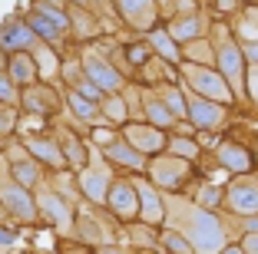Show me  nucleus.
<instances>
[{"instance_id":"obj_1","label":"nucleus","mask_w":258,"mask_h":254,"mask_svg":"<svg viewBox=\"0 0 258 254\" xmlns=\"http://www.w3.org/2000/svg\"><path fill=\"white\" fill-rule=\"evenodd\" d=\"M162 198H166V224L179 228L192 241L196 254H222V247L228 244V234L219 208H205L182 192H162Z\"/></svg>"},{"instance_id":"obj_2","label":"nucleus","mask_w":258,"mask_h":254,"mask_svg":"<svg viewBox=\"0 0 258 254\" xmlns=\"http://www.w3.org/2000/svg\"><path fill=\"white\" fill-rule=\"evenodd\" d=\"M209 37L215 43V66H219V73L225 76V82L235 93V109L248 112V96H245V69H248V60H245V53H242V43L235 40V33H232L225 17H212Z\"/></svg>"},{"instance_id":"obj_3","label":"nucleus","mask_w":258,"mask_h":254,"mask_svg":"<svg viewBox=\"0 0 258 254\" xmlns=\"http://www.w3.org/2000/svg\"><path fill=\"white\" fill-rule=\"evenodd\" d=\"M76 238L83 244H93L96 251H122L119 244V221L106 205H90L80 198L76 205Z\"/></svg>"},{"instance_id":"obj_4","label":"nucleus","mask_w":258,"mask_h":254,"mask_svg":"<svg viewBox=\"0 0 258 254\" xmlns=\"http://www.w3.org/2000/svg\"><path fill=\"white\" fill-rule=\"evenodd\" d=\"M179 82H182L189 93H199L205 99H215V103H225L235 109V93L225 82V76L219 73L215 63H192L182 60L179 63Z\"/></svg>"},{"instance_id":"obj_5","label":"nucleus","mask_w":258,"mask_h":254,"mask_svg":"<svg viewBox=\"0 0 258 254\" xmlns=\"http://www.w3.org/2000/svg\"><path fill=\"white\" fill-rule=\"evenodd\" d=\"M146 179L159 188V192H182V188H189V182L196 179V162L162 149V152H156V155H149V162H146Z\"/></svg>"},{"instance_id":"obj_6","label":"nucleus","mask_w":258,"mask_h":254,"mask_svg":"<svg viewBox=\"0 0 258 254\" xmlns=\"http://www.w3.org/2000/svg\"><path fill=\"white\" fill-rule=\"evenodd\" d=\"M27 23L33 27L37 40H46L53 43L56 50H67V46H80L70 33V17L63 7H53V4H43V0H33V7L27 10Z\"/></svg>"},{"instance_id":"obj_7","label":"nucleus","mask_w":258,"mask_h":254,"mask_svg":"<svg viewBox=\"0 0 258 254\" xmlns=\"http://www.w3.org/2000/svg\"><path fill=\"white\" fill-rule=\"evenodd\" d=\"M33 195H37L40 221L50 224L60 238H76V208L73 205H70L63 195H56L50 185H43V182L33 188Z\"/></svg>"},{"instance_id":"obj_8","label":"nucleus","mask_w":258,"mask_h":254,"mask_svg":"<svg viewBox=\"0 0 258 254\" xmlns=\"http://www.w3.org/2000/svg\"><path fill=\"white\" fill-rule=\"evenodd\" d=\"M76 53H80V63H83V73L90 76L93 82H96L103 93H119L122 82H126V76L119 73V69L113 66V60H109L106 53L99 50L96 43H80L76 46Z\"/></svg>"},{"instance_id":"obj_9","label":"nucleus","mask_w":258,"mask_h":254,"mask_svg":"<svg viewBox=\"0 0 258 254\" xmlns=\"http://www.w3.org/2000/svg\"><path fill=\"white\" fill-rule=\"evenodd\" d=\"M222 208L235 215H258V168L228 175L222 185Z\"/></svg>"},{"instance_id":"obj_10","label":"nucleus","mask_w":258,"mask_h":254,"mask_svg":"<svg viewBox=\"0 0 258 254\" xmlns=\"http://www.w3.org/2000/svg\"><path fill=\"white\" fill-rule=\"evenodd\" d=\"M0 205L17 218V224H37L40 221V211H37V195L33 188H23L20 182H14L10 175L0 179Z\"/></svg>"},{"instance_id":"obj_11","label":"nucleus","mask_w":258,"mask_h":254,"mask_svg":"<svg viewBox=\"0 0 258 254\" xmlns=\"http://www.w3.org/2000/svg\"><path fill=\"white\" fill-rule=\"evenodd\" d=\"M106 208L113 211L116 221H136L139 218V192L133 182V172H116L106 192Z\"/></svg>"},{"instance_id":"obj_12","label":"nucleus","mask_w":258,"mask_h":254,"mask_svg":"<svg viewBox=\"0 0 258 254\" xmlns=\"http://www.w3.org/2000/svg\"><path fill=\"white\" fill-rule=\"evenodd\" d=\"M20 109L23 112H40L46 119H56L67 109V103H63L60 86H50V82L37 79V82H30V86L20 90Z\"/></svg>"},{"instance_id":"obj_13","label":"nucleus","mask_w":258,"mask_h":254,"mask_svg":"<svg viewBox=\"0 0 258 254\" xmlns=\"http://www.w3.org/2000/svg\"><path fill=\"white\" fill-rule=\"evenodd\" d=\"M185 96H189V116H185V119H189L196 129H212V132H222V129L232 122V116H235L232 106H225V103L205 99V96L189 93V90H185Z\"/></svg>"},{"instance_id":"obj_14","label":"nucleus","mask_w":258,"mask_h":254,"mask_svg":"<svg viewBox=\"0 0 258 254\" xmlns=\"http://www.w3.org/2000/svg\"><path fill=\"white\" fill-rule=\"evenodd\" d=\"M119 135L136 152H143V155L149 158V155H156V152L166 149L169 129H159V126H152V122H146V119H129V122L119 126Z\"/></svg>"},{"instance_id":"obj_15","label":"nucleus","mask_w":258,"mask_h":254,"mask_svg":"<svg viewBox=\"0 0 258 254\" xmlns=\"http://www.w3.org/2000/svg\"><path fill=\"white\" fill-rule=\"evenodd\" d=\"M113 10L119 17V23L129 27L133 33H146L162 20L156 0H113Z\"/></svg>"},{"instance_id":"obj_16","label":"nucleus","mask_w":258,"mask_h":254,"mask_svg":"<svg viewBox=\"0 0 258 254\" xmlns=\"http://www.w3.org/2000/svg\"><path fill=\"white\" fill-rule=\"evenodd\" d=\"M50 132L56 135V142H60V149H63V158H67V165L73 168V172H80V168L90 162V142H86V135H83V132H76L70 122L60 119V116L53 119Z\"/></svg>"},{"instance_id":"obj_17","label":"nucleus","mask_w":258,"mask_h":254,"mask_svg":"<svg viewBox=\"0 0 258 254\" xmlns=\"http://www.w3.org/2000/svg\"><path fill=\"white\" fill-rule=\"evenodd\" d=\"M133 182H136V192H139V221L162 228L166 224V198H162V192L146 179V172H136Z\"/></svg>"},{"instance_id":"obj_18","label":"nucleus","mask_w":258,"mask_h":254,"mask_svg":"<svg viewBox=\"0 0 258 254\" xmlns=\"http://www.w3.org/2000/svg\"><path fill=\"white\" fill-rule=\"evenodd\" d=\"M67 17H70V33H73L76 43H93V40L106 37V20L96 10L83 7V4H70Z\"/></svg>"},{"instance_id":"obj_19","label":"nucleus","mask_w":258,"mask_h":254,"mask_svg":"<svg viewBox=\"0 0 258 254\" xmlns=\"http://www.w3.org/2000/svg\"><path fill=\"white\" fill-rule=\"evenodd\" d=\"M215 155H219V162L225 165V172H228V175L255 172V168H258L255 149H251V145H245L242 139H232V135L219 139V145H215Z\"/></svg>"},{"instance_id":"obj_20","label":"nucleus","mask_w":258,"mask_h":254,"mask_svg":"<svg viewBox=\"0 0 258 254\" xmlns=\"http://www.w3.org/2000/svg\"><path fill=\"white\" fill-rule=\"evenodd\" d=\"M23 142V149L30 152L33 158H37L43 168H70L67 158H63V149L60 142H56L53 132H40V135H17Z\"/></svg>"},{"instance_id":"obj_21","label":"nucleus","mask_w":258,"mask_h":254,"mask_svg":"<svg viewBox=\"0 0 258 254\" xmlns=\"http://www.w3.org/2000/svg\"><path fill=\"white\" fill-rule=\"evenodd\" d=\"M119 244L122 251H162L159 228L146 221H119Z\"/></svg>"},{"instance_id":"obj_22","label":"nucleus","mask_w":258,"mask_h":254,"mask_svg":"<svg viewBox=\"0 0 258 254\" xmlns=\"http://www.w3.org/2000/svg\"><path fill=\"white\" fill-rule=\"evenodd\" d=\"M99 152H103V158L113 165L116 172H133V175H136V172H146V162H149V158H146L143 152L133 149V145H129L122 135H116L113 142L103 145Z\"/></svg>"},{"instance_id":"obj_23","label":"nucleus","mask_w":258,"mask_h":254,"mask_svg":"<svg viewBox=\"0 0 258 254\" xmlns=\"http://www.w3.org/2000/svg\"><path fill=\"white\" fill-rule=\"evenodd\" d=\"M166 23V30L172 33L179 43H185V40H196L202 37V33H209V23H212V14H209V7L196 10V14H179V17H169Z\"/></svg>"},{"instance_id":"obj_24","label":"nucleus","mask_w":258,"mask_h":254,"mask_svg":"<svg viewBox=\"0 0 258 254\" xmlns=\"http://www.w3.org/2000/svg\"><path fill=\"white\" fill-rule=\"evenodd\" d=\"M33 43H37V33H33V27L27 23V17H10V20H4V27H0V46L7 53L30 50Z\"/></svg>"},{"instance_id":"obj_25","label":"nucleus","mask_w":258,"mask_h":254,"mask_svg":"<svg viewBox=\"0 0 258 254\" xmlns=\"http://www.w3.org/2000/svg\"><path fill=\"white\" fill-rule=\"evenodd\" d=\"M33 53V63H37V73L43 82H60V63H63V50H56L53 43L46 40H37L30 46Z\"/></svg>"},{"instance_id":"obj_26","label":"nucleus","mask_w":258,"mask_h":254,"mask_svg":"<svg viewBox=\"0 0 258 254\" xmlns=\"http://www.w3.org/2000/svg\"><path fill=\"white\" fill-rule=\"evenodd\" d=\"M63 103H67V112L73 116V119H80L83 126H99V122H106L103 119V112H99V103H93V99L80 96L76 90H63Z\"/></svg>"},{"instance_id":"obj_27","label":"nucleus","mask_w":258,"mask_h":254,"mask_svg":"<svg viewBox=\"0 0 258 254\" xmlns=\"http://www.w3.org/2000/svg\"><path fill=\"white\" fill-rule=\"evenodd\" d=\"M143 116H146V122H152V126H159V129H172L175 122H179L175 112L169 109V106L156 96V90L146 86V82H143Z\"/></svg>"},{"instance_id":"obj_28","label":"nucleus","mask_w":258,"mask_h":254,"mask_svg":"<svg viewBox=\"0 0 258 254\" xmlns=\"http://www.w3.org/2000/svg\"><path fill=\"white\" fill-rule=\"evenodd\" d=\"M7 73H10V79H14L20 90L40 79L37 63H33V53L30 50H14V53H7Z\"/></svg>"},{"instance_id":"obj_29","label":"nucleus","mask_w":258,"mask_h":254,"mask_svg":"<svg viewBox=\"0 0 258 254\" xmlns=\"http://www.w3.org/2000/svg\"><path fill=\"white\" fill-rule=\"evenodd\" d=\"M146 40H149L152 43V50L159 53L162 60H169V63H175V66H179V63H182V43H179V40L172 37V33L166 30V23H156V27H152V30H146Z\"/></svg>"},{"instance_id":"obj_30","label":"nucleus","mask_w":258,"mask_h":254,"mask_svg":"<svg viewBox=\"0 0 258 254\" xmlns=\"http://www.w3.org/2000/svg\"><path fill=\"white\" fill-rule=\"evenodd\" d=\"M136 79L146 82V86H156V82H172V79H179V66H175V63H169V60H162L159 53H152L149 60L139 66Z\"/></svg>"},{"instance_id":"obj_31","label":"nucleus","mask_w":258,"mask_h":254,"mask_svg":"<svg viewBox=\"0 0 258 254\" xmlns=\"http://www.w3.org/2000/svg\"><path fill=\"white\" fill-rule=\"evenodd\" d=\"M232 33H235L238 43H248V40H258V4H245L238 7L232 17H225Z\"/></svg>"},{"instance_id":"obj_32","label":"nucleus","mask_w":258,"mask_h":254,"mask_svg":"<svg viewBox=\"0 0 258 254\" xmlns=\"http://www.w3.org/2000/svg\"><path fill=\"white\" fill-rule=\"evenodd\" d=\"M182 60H192V63H215V43L209 33L196 40H185L182 43Z\"/></svg>"},{"instance_id":"obj_33","label":"nucleus","mask_w":258,"mask_h":254,"mask_svg":"<svg viewBox=\"0 0 258 254\" xmlns=\"http://www.w3.org/2000/svg\"><path fill=\"white\" fill-rule=\"evenodd\" d=\"M99 112H103V119H106L109 126H122V122H129L126 99H122L119 93H103V99H99Z\"/></svg>"},{"instance_id":"obj_34","label":"nucleus","mask_w":258,"mask_h":254,"mask_svg":"<svg viewBox=\"0 0 258 254\" xmlns=\"http://www.w3.org/2000/svg\"><path fill=\"white\" fill-rule=\"evenodd\" d=\"M159 244H162V251H169V254H196L192 241L185 238L179 228H169V224L159 228Z\"/></svg>"},{"instance_id":"obj_35","label":"nucleus","mask_w":258,"mask_h":254,"mask_svg":"<svg viewBox=\"0 0 258 254\" xmlns=\"http://www.w3.org/2000/svg\"><path fill=\"white\" fill-rule=\"evenodd\" d=\"M166 152H172V155H182V158H192V162H196L199 152H202V145L196 142V135L169 132V139H166Z\"/></svg>"},{"instance_id":"obj_36","label":"nucleus","mask_w":258,"mask_h":254,"mask_svg":"<svg viewBox=\"0 0 258 254\" xmlns=\"http://www.w3.org/2000/svg\"><path fill=\"white\" fill-rule=\"evenodd\" d=\"M189 198L199 202V205H205V208H222V185L212 182V179H202L196 185V192H189Z\"/></svg>"},{"instance_id":"obj_37","label":"nucleus","mask_w":258,"mask_h":254,"mask_svg":"<svg viewBox=\"0 0 258 254\" xmlns=\"http://www.w3.org/2000/svg\"><path fill=\"white\" fill-rule=\"evenodd\" d=\"M17 119H20V106L0 103V149H4V142L17 132Z\"/></svg>"},{"instance_id":"obj_38","label":"nucleus","mask_w":258,"mask_h":254,"mask_svg":"<svg viewBox=\"0 0 258 254\" xmlns=\"http://www.w3.org/2000/svg\"><path fill=\"white\" fill-rule=\"evenodd\" d=\"M83 63H80V53H70V56H63V63H60V82L63 86H76V82L83 79Z\"/></svg>"},{"instance_id":"obj_39","label":"nucleus","mask_w":258,"mask_h":254,"mask_svg":"<svg viewBox=\"0 0 258 254\" xmlns=\"http://www.w3.org/2000/svg\"><path fill=\"white\" fill-rule=\"evenodd\" d=\"M245 96H248V109L258 112V63H248L245 69Z\"/></svg>"},{"instance_id":"obj_40","label":"nucleus","mask_w":258,"mask_h":254,"mask_svg":"<svg viewBox=\"0 0 258 254\" xmlns=\"http://www.w3.org/2000/svg\"><path fill=\"white\" fill-rule=\"evenodd\" d=\"M202 7H205L202 0H169V7L162 10V20L179 17V14H196V10H202Z\"/></svg>"},{"instance_id":"obj_41","label":"nucleus","mask_w":258,"mask_h":254,"mask_svg":"<svg viewBox=\"0 0 258 254\" xmlns=\"http://www.w3.org/2000/svg\"><path fill=\"white\" fill-rule=\"evenodd\" d=\"M0 103H14V106H20V86L10 79L7 69H0Z\"/></svg>"},{"instance_id":"obj_42","label":"nucleus","mask_w":258,"mask_h":254,"mask_svg":"<svg viewBox=\"0 0 258 254\" xmlns=\"http://www.w3.org/2000/svg\"><path fill=\"white\" fill-rule=\"evenodd\" d=\"M67 90H76V93H80V96L93 99V103H99V99H103V90H99V86H96V82L90 79V76H83V79L76 82V86H67Z\"/></svg>"},{"instance_id":"obj_43","label":"nucleus","mask_w":258,"mask_h":254,"mask_svg":"<svg viewBox=\"0 0 258 254\" xmlns=\"http://www.w3.org/2000/svg\"><path fill=\"white\" fill-rule=\"evenodd\" d=\"M212 4V17H232L238 7H245V0H209Z\"/></svg>"},{"instance_id":"obj_44","label":"nucleus","mask_w":258,"mask_h":254,"mask_svg":"<svg viewBox=\"0 0 258 254\" xmlns=\"http://www.w3.org/2000/svg\"><path fill=\"white\" fill-rule=\"evenodd\" d=\"M7 251H17V228L0 224V254H7Z\"/></svg>"},{"instance_id":"obj_45","label":"nucleus","mask_w":258,"mask_h":254,"mask_svg":"<svg viewBox=\"0 0 258 254\" xmlns=\"http://www.w3.org/2000/svg\"><path fill=\"white\" fill-rule=\"evenodd\" d=\"M238 247H242V254H258V231H248L238 238Z\"/></svg>"},{"instance_id":"obj_46","label":"nucleus","mask_w":258,"mask_h":254,"mask_svg":"<svg viewBox=\"0 0 258 254\" xmlns=\"http://www.w3.org/2000/svg\"><path fill=\"white\" fill-rule=\"evenodd\" d=\"M242 53L248 63H258V40H248V43H242Z\"/></svg>"},{"instance_id":"obj_47","label":"nucleus","mask_w":258,"mask_h":254,"mask_svg":"<svg viewBox=\"0 0 258 254\" xmlns=\"http://www.w3.org/2000/svg\"><path fill=\"white\" fill-rule=\"evenodd\" d=\"M156 4H159V17H162V10L169 7V0H156Z\"/></svg>"},{"instance_id":"obj_48","label":"nucleus","mask_w":258,"mask_h":254,"mask_svg":"<svg viewBox=\"0 0 258 254\" xmlns=\"http://www.w3.org/2000/svg\"><path fill=\"white\" fill-rule=\"evenodd\" d=\"M255 162H258V145H255Z\"/></svg>"}]
</instances>
